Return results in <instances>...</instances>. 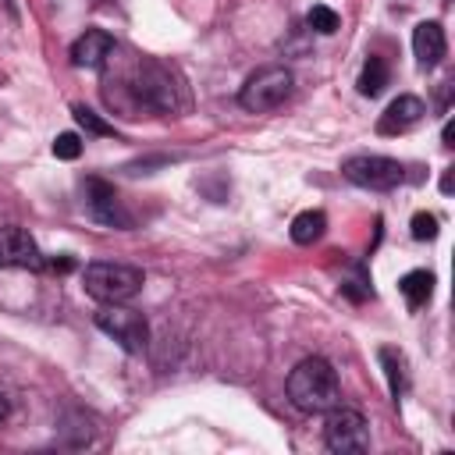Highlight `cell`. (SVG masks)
I'll return each mask as SVG.
<instances>
[{
	"mask_svg": "<svg viewBox=\"0 0 455 455\" xmlns=\"http://www.w3.org/2000/svg\"><path fill=\"white\" fill-rule=\"evenodd\" d=\"M288 398L299 412H327L331 405L341 402V380H338V370L320 359V355H309L302 359L291 373H288Z\"/></svg>",
	"mask_w": 455,
	"mask_h": 455,
	"instance_id": "cell-1",
	"label": "cell"
},
{
	"mask_svg": "<svg viewBox=\"0 0 455 455\" xmlns=\"http://www.w3.org/2000/svg\"><path fill=\"white\" fill-rule=\"evenodd\" d=\"M82 284L96 302H128L142 291L146 277L128 263H89L82 270Z\"/></svg>",
	"mask_w": 455,
	"mask_h": 455,
	"instance_id": "cell-2",
	"label": "cell"
},
{
	"mask_svg": "<svg viewBox=\"0 0 455 455\" xmlns=\"http://www.w3.org/2000/svg\"><path fill=\"white\" fill-rule=\"evenodd\" d=\"M291 85H295V78L284 64H267L245 78V85L238 89V103L249 114H267L291 96Z\"/></svg>",
	"mask_w": 455,
	"mask_h": 455,
	"instance_id": "cell-3",
	"label": "cell"
},
{
	"mask_svg": "<svg viewBox=\"0 0 455 455\" xmlns=\"http://www.w3.org/2000/svg\"><path fill=\"white\" fill-rule=\"evenodd\" d=\"M96 327L103 334H110L124 352H142L149 341V323L139 309L124 306V302H103V309L96 313Z\"/></svg>",
	"mask_w": 455,
	"mask_h": 455,
	"instance_id": "cell-4",
	"label": "cell"
},
{
	"mask_svg": "<svg viewBox=\"0 0 455 455\" xmlns=\"http://www.w3.org/2000/svg\"><path fill=\"white\" fill-rule=\"evenodd\" d=\"M323 441L331 451L338 455H355L370 448V423L363 412L345 409V405H331L327 419H323Z\"/></svg>",
	"mask_w": 455,
	"mask_h": 455,
	"instance_id": "cell-5",
	"label": "cell"
},
{
	"mask_svg": "<svg viewBox=\"0 0 455 455\" xmlns=\"http://www.w3.org/2000/svg\"><path fill=\"white\" fill-rule=\"evenodd\" d=\"M341 174L359 185V188H373V192H391L395 185H402L405 171L398 160L391 156H377V153H359V156H348L341 164Z\"/></svg>",
	"mask_w": 455,
	"mask_h": 455,
	"instance_id": "cell-6",
	"label": "cell"
},
{
	"mask_svg": "<svg viewBox=\"0 0 455 455\" xmlns=\"http://www.w3.org/2000/svg\"><path fill=\"white\" fill-rule=\"evenodd\" d=\"M46 259L36 245V238L18 228V224H7L0 228V267H18V270H39Z\"/></svg>",
	"mask_w": 455,
	"mask_h": 455,
	"instance_id": "cell-7",
	"label": "cell"
},
{
	"mask_svg": "<svg viewBox=\"0 0 455 455\" xmlns=\"http://www.w3.org/2000/svg\"><path fill=\"white\" fill-rule=\"evenodd\" d=\"M85 206H89V213H92L100 224L121 228V231L132 228V217L124 213V206H121L114 185H107L103 178H89V181H85Z\"/></svg>",
	"mask_w": 455,
	"mask_h": 455,
	"instance_id": "cell-8",
	"label": "cell"
},
{
	"mask_svg": "<svg viewBox=\"0 0 455 455\" xmlns=\"http://www.w3.org/2000/svg\"><path fill=\"white\" fill-rule=\"evenodd\" d=\"M423 114H427V107H423L419 96H398V100H391L387 110L380 114L377 132H380V135H402V132H409L412 124H419Z\"/></svg>",
	"mask_w": 455,
	"mask_h": 455,
	"instance_id": "cell-9",
	"label": "cell"
},
{
	"mask_svg": "<svg viewBox=\"0 0 455 455\" xmlns=\"http://www.w3.org/2000/svg\"><path fill=\"white\" fill-rule=\"evenodd\" d=\"M412 53L419 60V68H437L448 53V39H444V28L437 21H419L412 28Z\"/></svg>",
	"mask_w": 455,
	"mask_h": 455,
	"instance_id": "cell-10",
	"label": "cell"
},
{
	"mask_svg": "<svg viewBox=\"0 0 455 455\" xmlns=\"http://www.w3.org/2000/svg\"><path fill=\"white\" fill-rule=\"evenodd\" d=\"M110 53H114V36L103 28H85L71 46V60L78 68H103Z\"/></svg>",
	"mask_w": 455,
	"mask_h": 455,
	"instance_id": "cell-11",
	"label": "cell"
},
{
	"mask_svg": "<svg viewBox=\"0 0 455 455\" xmlns=\"http://www.w3.org/2000/svg\"><path fill=\"white\" fill-rule=\"evenodd\" d=\"M398 291L405 295V306L409 309H423L434 295V274L430 270H409L402 281H398Z\"/></svg>",
	"mask_w": 455,
	"mask_h": 455,
	"instance_id": "cell-12",
	"label": "cell"
},
{
	"mask_svg": "<svg viewBox=\"0 0 455 455\" xmlns=\"http://www.w3.org/2000/svg\"><path fill=\"white\" fill-rule=\"evenodd\" d=\"M323 231H327V217L320 210H302L291 220V242L295 245H313L316 238H323Z\"/></svg>",
	"mask_w": 455,
	"mask_h": 455,
	"instance_id": "cell-13",
	"label": "cell"
},
{
	"mask_svg": "<svg viewBox=\"0 0 455 455\" xmlns=\"http://www.w3.org/2000/svg\"><path fill=\"white\" fill-rule=\"evenodd\" d=\"M384 85H387V60L377 57V53H370L366 64H363V71H359V92L363 96H377Z\"/></svg>",
	"mask_w": 455,
	"mask_h": 455,
	"instance_id": "cell-14",
	"label": "cell"
},
{
	"mask_svg": "<svg viewBox=\"0 0 455 455\" xmlns=\"http://www.w3.org/2000/svg\"><path fill=\"white\" fill-rule=\"evenodd\" d=\"M380 363H384V373H387V387H391V398L398 402L402 387H405V373H402V355L395 348H380Z\"/></svg>",
	"mask_w": 455,
	"mask_h": 455,
	"instance_id": "cell-15",
	"label": "cell"
},
{
	"mask_svg": "<svg viewBox=\"0 0 455 455\" xmlns=\"http://www.w3.org/2000/svg\"><path fill=\"white\" fill-rule=\"evenodd\" d=\"M306 25H309L313 32H320V36H331V32H338V14H334L331 7H323V4H316V7H309Z\"/></svg>",
	"mask_w": 455,
	"mask_h": 455,
	"instance_id": "cell-16",
	"label": "cell"
},
{
	"mask_svg": "<svg viewBox=\"0 0 455 455\" xmlns=\"http://www.w3.org/2000/svg\"><path fill=\"white\" fill-rule=\"evenodd\" d=\"M71 114H75V121H78V124H82L89 135H114V124H107V121H103L96 110H89V107H82V103H78Z\"/></svg>",
	"mask_w": 455,
	"mask_h": 455,
	"instance_id": "cell-17",
	"label": "cell"
},
{
	"mask_svg": "<svg viewBox=\"0 0 455 455\" xmlns=\"http://www.w3.org/2000/svg\"><path fill=\"white\" fill-rule=\"evenodd\" d=\"M78 153H82V139L75 132H60L53 139V156L57 160H78Z\"/></svg>",
	"mask_w": 455,
	"mask_h": 455,
	"instance_id": "cell-18",
	"label": "cell"
},
{
	"mask_svg": "<svg viewBox=\"0 0 455 455\" xmlns=\"http://www.w3.org/2000/svg\"><path fill=\"white\" fill-rule=\"evenodd\" d=\"M412 238H416V242H434V238H437V217L419 210V213L412 217Z\"/></svg>",
	"mask_w": 455,
	"mask_h": 455,
	"instance_id": "cell-19",
	"label": "cell"
},
{
	"mask_svg": "<svg viewBox=\"0 0 455 455\" xmlns=\"http://www.w3.org/2000/svg\"><path fill=\"white\" fill-rule=\"evenodd\" d=\"M50 267H53V270H60V274H64V270H71V267H75V259H71V256H60V259H53V263H50Z\"/></svg>",
	"mask_w": 455,
	"mask_h": 455,
	"instance_id": "cell-20",
	"label": "cell"
},
{
	"mask_svg": "<svg viewBox=\"0 0 455 455\" xmlns=\"http://www.w3.org/2000/svg\"><path fill=\"white\" fill-rule=\"evenodd\" d=\"M7 412H11V402H7V395H4V391H0V423H4V419H7Z\"/></svg>",
	"mask_w": 455,
	"mask_h": 455,
	"instance_id": "cell-21",
	"label": "cell"
}]
</instances>
